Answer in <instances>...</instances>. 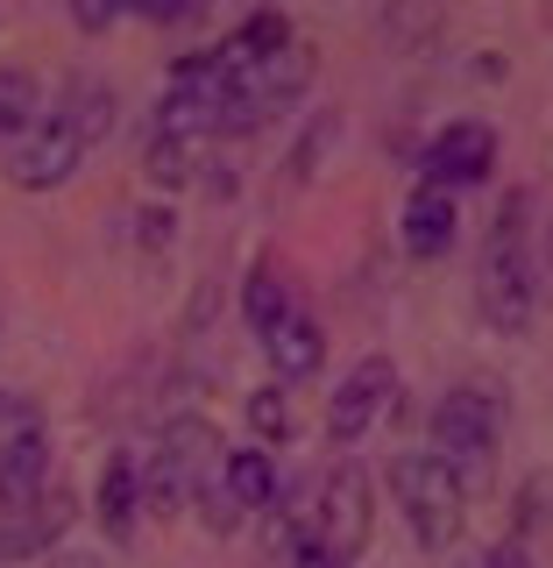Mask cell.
<instances>
[{
	"label": "cell",
	"instance_id": "1",
	"mask_svg": "<svg viewBox=\"0 0 553 568\" xmlns=\"http://www.w3.org/2000/svg\"><path fill=\"white\" fill-rule=\"evenodd\" d=\"M475 306L496 334H525L540 313V263L525 242V192H504L483 227V256H475Z\"/></svg>",
	"mask_w": 553,
	"mask_h": 568
},
{
	"label": "cell",
	"instance_id": "2",
	"mask_svg": "<svg viewBox=\"0 0 553 568\" xmlns=\"http://www.w3.org/2000/svg\"><path fill=\"white\" fill-rule=\"evenodd\" d=\"M496 440H504V405H496L490 384H454L448 398L433 405V455L454 469L461 490H490L496 476Z\"/></svg>",
	"mask_w": 553,
	"mask_h": 568
},
{
	"label": "cell",
	"instance_id": "3",
	"mask_svg": "<svg viewBox=\"0 0 553 568\" xmlns=\"http://www.w3.org/2000/svg\"><path fill=\"white\" fill-rule=\"evenodd\" d=\"M221 462H227V440H221L213 419H199V413L171 419L164 440H156V455L142 462V505L164 511V519H177V511L221 476Z\"/></svg>",
	"mask_w": 553,
	"mask_h": 568
},
{
	"label": "cell",
	"instance_id": "4",
	"mask_svg": "<svg viewBox=\"0 0 553 568\" xmlns=\"http://www.w3.org/2000/svg\"><path fill=\"white\" fill-rule=\"evenodd\" d=\"M369 519H377V484H369L362 462H334L327 476H319V497L306 519H291V540H313L319 555H334L341 568L362 561L369 547Z\"/></svg>",
	"mask_w": 553,
	"mask_h": 568
},
{
	"label": "cell",
	"instance_id": "5",
	"mask_svg": "<svg viewBox=\"0 0 553 568\" xmlns=\"http://www.w3.org/2000/svg\"><path fill=\"white\" fill-rule=\"evenodd\" d=\"M390 490H398V511H404V532L419 547H454L461 526H469V490L454 484V469L440 462L433 448H412L390 462Z\"/></svg>",
	"mask_w": 553,
	"mask_h": 568
},
{
	"label": "cell",
	"instance_id": "6",
	"mask_svg": "<svg viewBox=\"0 0 553 568\" xmlns=\"http://www.w3.org/2000/svg\"><path fill=\"white\" fill-rule=\"evenodd\" d=\"M306 85H313V43H298V36H291V43L270 50L263 64L235 71L227 106H221V135H242V129H263V121L291 114V106L306 100Z\"/></svg>",
	"mask_w": 553,
	"mask_h": 568
},
{
	"label": "cell",
	"instance_id": "7",
	"mask_svg": "<svg viewBox=\"0 0 553 568\" xmlns=\"http://www.w3.org/2000/svg\"><path fill=\"white\" fill-rule=\"evenodd\" d=\"M85 164V135L71 129L64 114H35L22 135H14V156H8V178L22 192H58L71 171Z\"/></svg>",
	"mask_w": 553,
	"mask_h": 568
},
{
	"label": "cell",
	"instance_id": "8",
	"mask_svg": "<svg viewBox=\"0 0 553 568\" xmlns=\"http://www.w3.org/2000/svg\"><path fill=\"white\" fill-rule=\"evenodd\" d=\"M390 405H398V363L390 355H362V363L348 369L341 384H334V405H327V440L334 448H348V440H362L369 426H377Z\"/></svg>",
	"mask_w": 553,
	"mask_h": 568
},
{
	"label": "cell",
	"instance_id": "9",
	"mask_svg": "<svg viewBox=\"0 0 553 568\" xmlns=\"http://www.w3.org/2000/svg\"><path fill=\"white\" fill-rule=\"evenodd\" d=\"M419 171H426V185H440V192L483 185V178L496 171V135L483 129V121H448V129L426 142Z\"/></svg>",
	"mask_w": 553,
	"mask_h": 568
},
{
	"label": "cell",
	"instance_id": "10",
	"mask_svg": "<svg viewBox=\"0 0 553 568\" xmlns=\"http://www.w3.org/2000/svg\"><path fill=\"white\" fill-rule=\"evenodd\" d=\"M64 532H71V490L43 484L22 505H0V561H29L43 547H58Z\"/></svg>",
	"mask_w": 553,
	"mask_h": 568
},
{
	"label": "cell",
	"instance_id": "11",
	"mask_svg": "<svg viewBox=\"0 0 553 568\" xmlns=\"http://www.w3.org/2000/svg\"><path fill=\"white\" fill-rule=\"evenodd\" d=\"M263 355H270V369H277L284 384H306L313 369L327 363V334H319V320L291 298V306H284L270 327H263Z\"/></svg>",
	"mask_w": 553,
	"mask_h": 568
},
{
	"label": "cell",
	"instance_id": "12",
	"mask_svg": "<svg viewBox=\"0 0 553 568\" xmlns=\"http://www.w3.org/2000/svg\"><path fill=\"white\" fill-rule=\"evenodd\" d=\"M398 227H404V248L412 256H448L454 248V235H461V213H454V192H440V185H412V200H404V213H398Z\"/></svg>",
	"mask_w": 553,
	"mask_h": 568
},
{
	"label": "cell",
	"instance_id": "13",
	"mask_svg": "<svg viewBox=\"0 0 553 568\" xmlns=\"http://www.w3.org/2000/svg\"><path fill=\"white\" fill-rule=\"evenodd\" d=\"M50 476V440H43V419H22L0 434V505H22V497L43 490Z\"/></svg>",
	"mask_w": 553,
	"mask_h": 568
},
{
	"label": "cell",
	"instance_id": "14",
	"mask_svg": "<svg viewBox=\"0 0 553 568\" xmlns=\"http://www.w3.org/2000/svg\"><path fill=\"white\" fill-rule=\"evenodd\" d=\"M206 164H213V142H206V135H171V129H156V135H150V150H142V171H150L164 192L199 185Z\"/></svg>",
	"mask_w": 553,
	"mask_h": 568
},
{
	"label": "cell",
	"instance_id": "15",
	"mask_svg": "<svg viewBox=\"0 0 553 568\" xmlns=\"http://www.w3.org/2000/svg\"><path fill=\"white\" fill-rule=\"evenodd\" d=\"M284 43H291V14H284V8H256L235 36H227V43H213V50H221L227 71H248V64H263V58H270V50H284Z\"/></svg>",
	"mask_w": 553,
	"mask_h": 568
},
{
	"label": "cell",
	"instance_id": "16",
	"mask_svg": "<svg viewBox=\"0 0 553 568\" xmlns=\"http://www.w3.org/2000/svg\"><path fill=\"white\" fill-rule=\"evenodd\" d=\"M135 511H142V462L135 455H106L100 462V526L121 540V532L135 526Z\"/></svg>",
	"mask_w": 553,
	"mask_h": 568
},
{
	"label": "cell",
	"instance_id": "17",
	"mask_svg": "<svg viewBox=\"0 0 553 568\" xmlns=\"http://www.w3.org/2000/svg\"><path fill=\"white\" fill-rule=\"evenodd\" d=\"M213 484L235 497L242 511H256V505H270V497H277V462H270V448H227V462H221Z\"/></svg>",
	"mask_w": 553,
	"mask_h": 568
},
{
	"label": "cell",
	"instance_id": "18",
	"mask_svg": "<svg viewBox=\"0 0 553 568\" xmlns=\"http://www.w3.org/2000/svg\"><path fill=\"white\" fill-rule=\"evenodd\" d=\"M58 114L85 135V150H93V142L114 129V93H106V85H93V79H71L64 100H58Z\"/></svg>",
	"mask_w": 553,
	"mask_h": 568
},
{
	"label": "cell",
	"instance_id": "19",
	"mask_svg": "<svg viewBox=\"0 0 553 568\" xmlns=\"http://www.w3.org/2000/svg\"><path fill=\"white\" fill-rule=\"evenodd\" d=\"M35 106H43V85H35V71L0 64V135H22L29 121H35Z\"/></svg>",
	"mask_w": 553,
	"mask_h": 568
},
{
	"label": "cell",
	"instance_id": "20",
	"mask_svg": "<svg viewBox=\"0 0 553 568\" xmlns=\"http://www.w3.org/2000/svg\"><path fill=\"white\" fill-rule=\"evenodd\" d=\"M284 306H291V292H284V277H277V263H270V256H263V263H256V271H248V277H242V313H248V327H256V334H263V327H270V320H277Z\"/></svg>",
	"mask_w": 553,
	"mask_h": 568
},
{
	"label": "cell",
	"instance_id": "21",
	"mask_svg": "<svg viewBox=\"0 0 553 568\" xmlns=\"http://www.w3.org/2000/svg\"><path fill=\"white\" fill-rule=\"evenodd\" d=\"M248 426H256L263 440H291V398H284V384H256L248 390Z\"/></svg>",
	"mask_w": 553,
	"mask_h": 568
},
{
	"label": "cell",
	"instance_id": "22",
	"mask_svg": "<svg viewBox=\"0 0 553 568\" xmlns=\"http://www.w3.org/2000/svg\"><path fill=\"white\" fill-rule=\"evenodd\" d=\"M121 8L142 22H192V14H206V0H121Z\"/></svg>",
	"mask_w": 553,
	"mask_h": 568
},
{
	"label": "cell",
	"instance_id": "23",
	"mask_svg": "<svg viewBox=\"0 0 553 568\" xmlns=\"http://www.w3.org/2000/svg\"><path fill=\"white\" fill-rule=\"evenodd\" d=\"M475 568H532V547H525V532H511V540H496Z\"/></svg>",
	"mask_w": 553,
	"mask_h": 568
},
{
	"label": "cell",
	"instance_id": "24",
	"mask_svg": "<svg viewBox=\"0 0 553 568\" xmlns=\"http://www.w3.org/2000/svg\"><path fill=\"white\" fill-rule=\"evenodd\" d=\"M114 14H121V0H71V22H79V29H106V22H114Z\"/></svg>",
	"mask_w": 553,
	"mask_h": 568
},
{
	"label": "cell",
	"instance_id": "25",
	"mask_svg": "<svg viewBox=\"0 0 553 568\" xmlns=\"http://www.w3.org/2000/svg\"><path fill=\"white\" fill-rule=\"evenodd\" d=\"M22 419H35V405H29V398H8V390H0V434H8V426H22Z\"/></svg>",
	"mask_w": 553,
	"mask_h": 568
},
{
	"label": "cell",
	"instance_id": "26",
	"mask_svg": "<svg viewBox=\"0 0 553 568\" xmlns=\"http://www.w3.org/2000/svg\"><path fill=\"white\" fill-rule=\"evenodd\" d=\"M291 568H341V561H334V555H319L313 540H291Z\"/></svg>",
	"mask_w": 553,
	"mask_h": 568
},
{
	"label": "cell",
	"instance_id": "27",
	"mask_svg": "<svg viewBox=\"0 0 553 568\" xmlns=\"http://www.w3.org/2000/svg\"><path fill=\"white\" fill-rule=\"evenodd\" d=\"M171 242V221L164 213H142V248H164Z\"/></svg>",
	"mask_w": 553,
	"mask_h": 568
}]
</instances>
